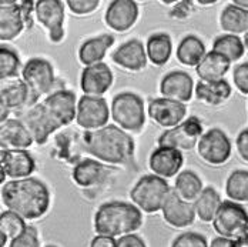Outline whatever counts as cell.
Here are the masks:
<instances>
[{
    "label": "cell",
    "instance_id": "1",
    "mask_svg": "<svg viewBox=\"0 0 248 247\" xmlns=\"http://www.w3.org/2000/svg\"><path fill=\"white\" fill-rule=\"evenodd\" d=\"M1 201L7 210L25 220H36L46 214L50 206L47 186L33 177L10 180L1 187Z\"/></svg>",
    "mask_w": 248,
    "mask_h": 247
},
{
    "label": "cell",
    "instance_id": "43",
    "mask_svg": "<svg viewBox=\"0 0 248 247\" xmlns=\"http://www.w3.org/2000/svg\"><path fill=\"white\" fill-rule=\"evenodd\" d=\"M235 145H237V150H238L240 157H241L244 162H247L248 163V129H244V130L238 134Z\"/></svg>",
    "mask_w": 248,
    "mask_h": 247
},
{
    "label": "cell",
    "instance_id": "47",
    "mask_svg": "<svg viewBox=\"0 0 248 247\" xmlns=\"http://www.w3.org/2000/svg\"><path fill=\"white\" fill-rule=\"evenodd\" d=\"M232 4H234V6H238V7H241V9L248 10V0H234Z\"/></svg>",
    "mask_w": 248,
    "mask_h": 247
},
{
    "label": "cell",
    "instance_id": "14",
    "mask_svg": "<svg viewBox=\"0 0 248 247\" xmlns=\"http://www.w3.org/2000/svg\"><path fill=\"white\" fill-rule=\"evenodd\" d=\"M1 162V181L4 176L10 177L12 180H22L27 179L34 172V160L26 150L16 148H3L0 154Z\"/></svg>",
    "mask_w": 248,
    "mask_h": 247
},
{
    "label": "cell",
    "instance_id": "5",
    "mask_svg": "<svg viewBox=\"0 0 248 247\" xmlns=\"http://www.w3.org/2000/svg\"><path fill=\"white\" fill-rule=\"evenodd\" d=\"M111 117L125 132H140L146 123L144 101L136 93L124 92L111 101Z\"/></svg>",
    "mask_w": 248,
    "mask_h": 247
},
{
    "label": "cell",
    "instance_id": "13",
    "mask_svg": "<svg viewBox=\"0 0 248 247\" xmlns=\"http://www.w3.org/2000/svg\"><path fill=\"white\" fill-rule=\"evenodd\" d=\"M37 20L49 30L50 40L59 43L64 36V6L59 0H40L34 6Z\"/></svg>",
    "mask_w": 248,
    "mask_h": 247
},
{
    "label": "cell",
    "instance_id": "20",
    "mask_svg": "<svg viewBox=\"0 0 248 247\" xmlns=\"http://www.w3.org/2000/svg\"><path fill=\"white\" fill-rule=\"evenodd\" d=\"M183 154L180 150L171 148H157L150 156L149 166L153 174L169 179L180 172L183 166Z\"/></svg>",
    "mask_w": 248,
    "mask_h": 247
},
{
    "label": "cell",
    "instance_id": "7",
    "mask_svg": "<svg viewBox=\"0 0 248 247\" xmlns=\"http://www.w3.org/2000/svg\"><path fill=\"white\" fill-rule=\"evenodd\" d=\"M0 39L3 42L17 37L26 26L31 25V1H1L0 3Z\"/></svg>",
    "mask_w": 248,
    "mask_h": 247
},
{
    "label": "cell",
    "instance_id": "12",
    "mask_svg": "<svg viewBox=\"0 0 248 247\" xmlns=\"http://www.w3.org/2000/svg\"><path fill=\"white\" fill-rule=\"evenodd\" d=\"M22 122L25 123L34 143L37 145H45L50 134L60 129V124L54 120V117L43 103H37L30 107L23 115Z\"/></svg>",
    "mask_w": 248,
    "mask_h": 247
},
{
    "label": "cell",
    "instance_id": "23",
    "mask_svg": "<svg viewBox=\"0 0 248 247\" xmlns=\"http://www.w3.org/2000/svg\"><path fill=\"white\" fill-rule=\"evenodd\" d=\"M0 142L1 146L16 150H26L33 145V137L22 120L10 119L1 123L0 127Z\"/></svg>",
    "mask_w": 248,
    "mask_h": 247
},
{
    "label": "cell",
    "instance_id": "24",
    "mask_svg": "<svg viewBox=\"0 0 248 247\" xmlns=\"http://www.w3.org/2000/svg\"><path fill=\"white\" fill-rule=\"evenodd\" d=\"M230 65L231 62L227 57L211 50L205 54V57L201 60V63L196 67V70L201 82L213 83V82L224 80V76L228 72Z\"/></svg>",
    "mask_w": 248,
    "mask_h": 247
},
{
    "label": "cell",
    "instance_id": "46",
    "mask_svg": "<svg viewBox=\"0 0 248 247\" xmlns=\"http://www.w3.org/2000/svg\"><path fill=\"white\" fill-rule=\"evenodd\" d=\"M232 247H248V227L237 240H234V246Z\"/></svg>",
    "mask_w": 248,
    "mask_h": 247
},
{
    "label": "cell",
    "instance_id": "29",
    "mask_svg": "<svg viewBox=\"0 0 248 247\" xmlns=\"http://www.w3.org/2000/svg\"><path fill=\"white\" fill-rule=\"evenodd\" d=\"M146 51H147V57L150 59V62L154 63L155 66L166 65L173 51L171 37L167 33H155L150 36Z\"/></svg>",
    "mask_w": 248,
    "mask_h": 247
},
{
    "label": "cell",
    "instance_id": "17",
    "mask_svg": "<svg viewBox=\"0 0 248 247\" xmlns=\"http://www.w3.org/2000/svg\"><path fill=\"white\" fill-rule=\"evenodd\" d=\"M60 127L72 123L77 116L76 96L70 90H59L42 101Z\"/></svg>",
    "mask_w": 248,
    "mask_h": 247
},
{
    "label": "cell",
    "instance_id": "11",
    "mask_svg": "<svg viewBox=\"0 0 248 247\" xmlns=\"http://www.w3.org/2000/svg\"><path fill=\"white\" fill-rule=\"evenodd\" d=\"M110 116L108 104L103 98L83 96L77 101L76 122L87 132L104 127Z\"/></svg>",
    "mask_w": 248,
    "mask_h": 247
},
{
    "label": "cell",
    "instance_id": "19",
    "mask_svg": "<svg viewBox=\"0 0 248 247\" xmlns=\"http://www.w3.org/2000/svg\"><path fill=\"white\" fill-rule=\"evenodd\" d=\"M161 212H163L164 220L170 226L177 227V229H183V227L193 224L196 214H197L194 203H188V201H184L183 198H178L177 193L174 192V189L171 190L169 198L166 200Z\"/></svg>",
    "mask_w": 248,
    "mask_h": 247
},
{
    "label": "cell",
    "instance_id": "15",
    "mask_svg": "<svg viewBox=\"0 0 248 247\" xmlns=\"http://www.w3.org/2000/svg\"><path fill=\"white\" fill-rule=\"evenodd\" d=\"M187 115V107L184 103L175 101L166 98L154 99L149 104V116L154 123L161 127H170L184 122V117Z\"/></svg>",
    "mask_w": 248,
    "mask_h": 247
},
{
    "label": "cell",
    "instance_id": "28",
    "mask_svg": "<svg viewBox=\"0 0 248 247\" xmlns=\"http://www.w3.org/2000/svg\"><path fill=\"white\" fill-rule=\"evenodd\" d=\"M196 96L197 99L210 104V106H220L231 96V86L227 80L220 82H199L196 86Z\"/></svg>",
    "mask_w": 248,
    "mask_h": 247
},
{
    "label": "cell",
    "instance_id": "34",
    "mask_svg": "<svg viewBox=\"0 0 248 247\" xmlns=\"http://www.w3.org/2000/svg\"><path fill=\"white\" fill-rule=\"evenodd\" d=\"M244 42L235 34H223L214 40L213 51L223 54L230 62H237L244 54Z\"/></svg>",
    "mask_w": 248,
    "mask_h": 247
},
{
    "label": "cell",
    "instance_id": "38",
    "mask_svg": "<svg viewBox=\"0 0 248 247\" xmlns=\"http://www.w3.org/2000/svg\"><path fill=\"white\" fill-rule=\"evenodd\" d=\"M9 247H40L39 234H37L36 227L27 226L26 230L20 236H17L16 239L12 240Z\"/></svg>",
    "mask_w": 248,
    "mask_h": 247
},
{
    "label": "cell",
    "instance_id": "40",
    "mask_svg": "<svg viewBox=\"0 0 248 247\" xmlns=\"http://www.w3.org/2000/svg\"><path fill=\"white\" fill-rule=\"evenodd\" d=\"M66 4L75 15H89L99 7V0H67Z\"/></svg>",
    "mask_w": 248,
    "mask_h": 247
},
{
    "label": "cell",
    "instance_id": "35",
    "mask_svg": "<svg viewBox=\"0 0 248 247\" xmlns=\"http://www.w3.org/2000/svg\"><path fill=\"white\" fill-rule=\"evenodd\" d=\"M225 193L231 201H248V172L235 170L230 174L225 183Z\"/></svg>",
    "mask_w": 248,
    "mask_h": 247
},
{
    "label": "cell",
    "instance_id": "22",
    "mask_svg": "<svg viewBox=\"0 0 248 247\" xmlns=\"http://www.w3.org/2000/svg\"><path fill=\"white\" fill-rule=\"evenodd\" d=\"M113 62L125 70L139 72L147 65V51L137 39L128 40L113 53Z\"/></svg>",
    "mask_w": 248,
    "mask_h": 247
},
{
    "label": "cell",
    "instance_id": "16",
    "mask_svg": "<svg viewBox=\"0 0 248 247\" xmlns=\"http://www.w3.org/2000/svg\"><path fill=\"white\" fill-rule=\"evenodd\" d=\"M113 83V73L107 65L97 63L93 66L84 67L80 77V86L84 96L101 98L106 92H108Z\"/></svg>",
    "mask_w": 248,
    "mask_h": 247
},
{
    "label": "cell",
    "instance_id": "32",
    "mask_svg": "<svg viewBox=\"0 0 248 247\" xmlns=\"http://www.w3.org/2000/svg\"><path fill=\"white\" fill-rule=\"evenodd\" d=\"M220 25L230 34L248 33V10L230 4L220 16Z\"/></svg>",
    "mask_w": 248,
    "mask_h": 247
},
{
    "label": "cell",
    "instance_id": "50",
    "mask_svg": "<svg viewBox=\"0 0 248 247\" xmlns=\"http://www.w3.org/2000/svg\"><path fill=\"white\" fill-rule=\"evenodd\" d=\"M47 247H56V246H47Z\"/></svg>",
    "mask_w": 248,
    "mask_h": 247
},
{
    "label": "cell",
    "instance_id": "2",
    "mask_svg": "<svg viewBox=\"0 0 248 247\" xmlns=\"http://www.w3.org/2000/svg\"><path fill=\"white\" fill-rule=\"evenodd\" d=\"M86 150L101 162L119 165L131 159L134 142L123 129L108 124L99 130L86 132L83 136Z\"/></svg>",
    "mask_w": 248,
    "mask_h": 247
},
{
    "label": "cell",
    "instance_id": "10",
    "mask_svg": "<svg viewBox=\"0 0 248 247\" xmlns=\"http://www.w3.org/2000/svg\"><path fill=\"white\" fill-rule=\"evenodd\" d=\"M197 150L205 163L218 166L230 159L231 142L221 129H210L201 136Z\"/></svg>",
    "mask_w": 248,
    "mask_h": 247
},
{
    "label": "cell",
    "instance_id": "49",
    "mask_svg": "<svg viewBox=\"0 0 248 247\" xmlns=\"http://www.w3.org/2000/svg\"><path fill=\"white\" fill-rule=\"evenodd\" d=\"M243 42H244V46H246V48L248 49V33H246V36H244Z\"/></svg>",
    "mask_w": 248,
    "mask_h": 247
},
{
    "label": "cell",
    "instance_id": "9",
    "mask_svg": "<svg viewBox=\"0 0 248 247\" xmlns=\"http://www.w3.org/2000/svg\"><path fill=\"white\" fill-rule=\"evenodd\" d=\"M202 124L199 117H188L183 123L164 132L157 143L158 148H171L175 150H191L197 146L202 136Z\"/></svg>",
    "mask_w": 248,
    "mask_h": 247
},
{
    "label": "cell",
    "instance_id": "39",
    "mask_svg": "<svg viewBox=\"0 0 248 247\" xmlns=\"http://www.w3.org/2000/svg\"><path fill=\"white\" fill-rule=\"evenodd\" d=\"M171 247H208L204 236L194 231L183 233L173 242Z\"/></svg>",
    "mask_w": 248,
    "mask_h": 247
},
{
    "label": "cell",
    "instance_id": "48",
    "mask_svg": "<svg viewBox=\"0 0 248 247\" xmlns=\"http://www.w3.org/2000/svg\"><path fill=\"white\" fill-rule=\"evenodd\" d=\"M7 236L6 234H3V233H0V247H4V245H6V242H7Z\"/></svg>",
    "mask_w": 248,
    "mask_h": 247
},
{
    "label": "cell",
    "instance_id": "45",
    "mask_svg": "<svg viewBox=\"0 0 248 247\" xmlns=\"http://www.w3.org/2000/svg\"><path fill=\"white\" fill-rule=\"evenodd\" d=\"M234 246V240L230 239H224V237H217L211 242V245L208 247H232Z\"/></svg>",
    "mask_w": 248,
    "mask_h": 247
},
{
    "label": "cell",
    "instance_id": "30",
    "mask_svg": "<svg viewBox=\"0 0 248 247\" xmlns=\"http://www.w3.org/2000/svg\"><path fill=\"white\" fill-rule=\"evenodd\" d=\"M221 204H223V200L214 187H205L201 192L199 198L194 201L197 216L200 217V220L205 223H213Z\"/></svg>",
    "mask_w": 248,
    "mask_h": 247
},
{
    "label": "cell",
    "instance_id": "42",
    "mask_svg": "<svg viewBox=\"0 0 248 247\" xmlns=\"http://www.w3.org/2000/svg\"><path fill=\"white\" fill-rule=\"evenodd\" d=\"M116 247H147L144 240L137 234H127L117 239Z\"/></svg>",
    "mask_w": 248,
    "mask_h": 247
},
{
    "label": "cell",
    "instance_id": "21",
    "mask_svg": "<svg viewBox=\"0 0 248 247\" xmlns=\"http://www.w3.org/2000/svg\"><path fill=\"white\" fill-rule=\"evenodd\" d=\"M193 79L186 72H170L166 74L160 83V92L166 99L175 100L180 103H187L193 96Z\"/></svg>",
    "mask_w": 248,
    "mask_h": 247
},
{
    "label": "cell",
    "instance_id": "31",
    "mask_svg": "<svg viewBox=\"0 0 248 247\" xmlns=\"http://www.w3.org/2000/svg\"><path fill=\"white\" fill-rule=\"evenodd\" d=\"M202 181L197 174L190 170L181 172L175 179V189L174 192L177 196L184 201L194 203L202 192Z\"/></svg>",
    "mask_w": 248,
    "mask_h": 247
},
{
    "label": "cell",
    "instance_id": "37",
    "mask_svg": "<svg viewBox=\"0 0 248 247\" xmlns=\"http://www.w3.org/2000/svg\"><path fill=\"white\" fill-rule=\"evenodd\" d=\"M20 67V60L17 54L9 48L1 46L0 49V79L9 80L15 77Z\"/></svg>",
    "mask_w": 248,
    "mask_h": 247
},
{
    "label": "cell",
    "instance_id": "8",
    "mask_svg": "<svg viewBox=\"0 0 248 247\" xmlns=\"http://www.w3.org/2000/svg\"><path fill=\"white\" fill-rule=\"evenodd\" d=\"M23 82L30 90L29 106H34L40 96L49 93L54 83V70L46 59L34 57L30 59L23 67Z\"/></svg>",
    "mask_w": 248,
    "mask_h": 247
},
{
    "label": "cell",
    "instance_id": "18",
    "mask_svg": "<svg viewBox=\"0 0 248 247\" xmlns=\"http://www.w3.org/2000/svg\"><path fill=\"white\" fill-rule=\"evenodd\" d=\"M139 17V6L131 0H114L106 10V23L116 32H127Z\"/></svg>",
    "mask_w": 248,
    "mask_h": 247
},
{
    "label": "cell",
    "instance_id": "33",
    "mask_svg": "<svg viewBox=\"0 0 248 247\" xmlns=\"http://www.w3.org/2000/svg\"><path fill=\"white\" fill-rule=\"evenodd\" d=\"M103 172H104V169L99 162L86 159V160L80 162L75 167L73 179L78 186L90 187V186H94L99 183L100 179L103 177Z\"/></svg>",
    "mask_w": 248,
    "mask_h": 247
},
{
    "label": "cell",
    "instance_id": "44",
    "mask_svg": "<svg viewBox=\"0 0 248 247\" xmlns=\"http://www.w3.org/2000/svg\"><path fill=\"white\" fill-rule=\"evenodd\" d=\"M117 239L108 237V236H96L92 240L90 247H116Z\"/></svg>",
    "mask_w": 248,
    "mask_h": 247
},
{
    "label": "cell",
    "instance_id": "27",
    "mask_svg": "<svg viewBox=\"0 0 248 247\" xmlns=\"http://www.w3.org/2000/svg\"><path fill=\"white\" fill-rule=\"evenodd\" d=\"M205 46L200 40V37L194 34L186 36L178 48H177V59L181 65L188 67H197L201 60L205 57Z\"/></svg>",
    "mask_w": 248,
    "mask_h": 247
},
{
    "label": "cell",
    "instance_id": "4",
    "mask_svg": "<svg viewBox=\"0 0 248 247\" xmlns=\"http://www.w3.org/2000/svg\"><path fill=\"white\" fill-rule=\"evenodd\" d=\"M173 189H170L166 179L155 174L143 176L130 192L134 206L144 213H155L163 210L166 200Z\"/></svg>",
    "mask_w": 248,
    "mask_h": 247
},
{
    "label": "cell",
    "instance_id": "3",
    "mask_svg": "<svg viewBox=\"0 0 248 247\" xmlns=\"http://www.w3.org/2000/svg\"><path fill=\"white\" fill-rule=\"evenodd\" d=\"M141 210L131 203L108 201L101 204L94 216V230L97 236L123 237L133 234L141 227Z\"/></svg>",
    "mask_w": 248,
    "mask_h": 247
},
{
    "label": "cell",
    "instance_id": "6",
    "mask_svg": "<svg viewBox=\"0 0 248 247\" xmlns=\"http://www.w3.org/2000/svg\"><path fill=\"white\" fill-rule=\"evenodd\" d=\"M213 226L220 237L237 240L248 227V213L241 204L227 200L218 209Z\"/></svg>",
    "mask_w": 248,
    "mask_h": 247
},
{
    "label": "cell",
    "instance_id": "36",
    "mask_svg": "<svg viewBox=\"0 0 248 247\" xmlns=\"http://www.w3.org/2000/svg\"><path fill=\"white\" fill-rule=\"evenodd\" d=\"M26 227L27 226H26L25 219L10 210L3 212L0 214V233L6 234L12 240L20 236L26 230Z\"/></svg>",
    "mask_w": 248,
    "mask_h": 247
},
{
    "label": "cell",
    "instance_id": "26",
    "mask_svg": "<svg viewBox=\"0 0 248 247\" xmlns=\"http://www.w3.org/2000/svg\"><path fill=\"white\" fill-rule=\"evenodd\" d=\"M114 43V37L110 34H101L99 37H93L86 40L78 50L80 62L87 67L101 63L106 56V51L110 49Z\"/></svg>",
    "mask_w": 248,
    "mask_h": 247
},
{
    "label": "cell",
    "instance_id": "25",
    "mask_svg": "<svg viewBox=\"0 0 248 247\" xmlns=\"http://www.w3.org/2000/svg\"><path fill=\"white\" fill-rule=\"evenodd\" d=\"M30 90L23 80L13 79L1 82L0 87V104L7 109H20L29 106Z\"/></svg>",
    "mask_w": 248,
    "mask_h": 247
},
{
    "label": "cell",
    "instance_id": "41",
    "mask_svg": "<svg viewBox=\"0 0 248 247\" xmlns=\"http://www.w3.org/2000/svg\"><path fill=\"white\" fill-rule=\"evenodd\" d=\"M234 84L243 93L248 95V63H241L234 69Z\"/></svg>",
    "mask_w": 248,
    "mask_h": 247
}]
</instances>
